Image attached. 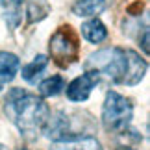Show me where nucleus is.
I'll return each instance as SVG.
<instances>
[{
    "label": "nucleus",
    "instance_id": "15",
    "mask_svg": "<svg viewBox=\"0 0 150 150\" xmlns=\"http://www.w3.org/2000/svg\"><path fill=\"white\" fill-rule=\"evenodd\" d=\"M115 150H135V148H130V146H119V148H115Z\"/></svg>",
    "mask_w": 150,
    "mask_h": 150
},
{
    "label": "nucleus",
    "instance_id": "9",
    "mask_svg": "<svg viewBox=\"0 0 150 150\" xmlns=\"http://www.w3.org/2000/svg\"><path fill=\"white\" fill-rule=\"evenodd\" d=\"M82 35L87 39L89 43L98 45L102 41H106L108 30H106V26H104V22L100 19H89L87 22L82 24Z\"/></svg>",
    "mask_w": 150,
    "mask_h": 150
},
{
    "label": "nucleus",
    "instance_id": "7",
    "mask_svg": "<svg viewBox=\"0 0 150 150\" xmlns=\"http://www.w3.org/2000/svg\"><path fill=\"white\" fill-rule=\"evenodd\" d=\"M21 61L19 57L11 52H0V87L8 85L11 80L15 78V74L19 72Z\"/></svg>",
    "mask_w": 150,
    "mask_h": 150
},
{
    "label": "nucleus",
    "instance_id": "4",
    "mask_svg": "<svg viewBox=\"0 0 150 150\" xmlns=\"http://www.w3.org/2000/svg\"><path fill=\"white\" fill-rule=\"evenodd\" d=\"M50 56L59 67H69L78 59V37L72 32L71 26H61L59 30H56V33L50 37L48 45Z\"/></svg>",
    "mask_w": 150,
    "mask_h": 150
},
{
    "label": "nucleus",
    "instance_id": "13",
    "mask_svg": "<svg viewBox=\"0 0 150 150\" xmlns=\"http://www.w3.org/2000/svg\"><path fill=\"white\" fill-rule=\"evenodd\" d=\"M63 89H65V80L61 76H57V74L43 80L39 83V93H41V96H47V98L48 96H57Z\"/></svg>",
    "mask_w": 150,
    "mask_h": 150
},
{
    "label": "nucleus",
    "instance_id": "3",
    "mask_svg": "<svg viewBox=\"0 0 150 150\" xmlns=\"http://www.w3.org/2000/svg\"><path fill=\"white\" fill-rule=\"evenodd\" d=\"M134 108L132 102L117 91H109L102 104V124L108 132L122 134L132 122Z\"/></svg>",
    "mask_w": 150,
    "mask_h": 150
},
{
    "label": "nucleus",
    "instance_id": "8",
    "mask_svg": "<svg viewBox=\"0 0 150 150\" xmlns=\"http://www.w3.org/2000/svg\"><path fill=\"white\" fill-rule=\"evenodd\" d=\"M109 0H76L72 6V13L78 17H95L108 8Z\"/></svg>",
    "mask_w": 150,
    "mask_h": 150
},
{
    "label": "nucleus",
    "instance_id": "14",
    "mask_svg": "<svg viewBox=\"0 0 150 150\" xmlns=\"http://www.w3.org/2000/svg\"><path fill=\"white\" fill-rule=\"evenodd\" d=\"M143 50H145V54H148V30L145 28V30H143Z\"/></svg>",
    "mask_w": 150,
    "mask_h": 150
},
{
    "label": "nucleus",
    "instance_id": "1",
    "mask_svg": "<svg viewBox=\"0 0 150 150\" xmlns=\"http://www.w3.org/2000/svg\"><path fill=\"white\" fill-rule=\"evenodd\" d=\"M146 61L130 48H104L89 56L85 61V71H95L100 76H106L113 83L135 85L146 74Z\"/></svg>",
    "mask_w": 150,
    "mask_h": 150
},
{
    "label": "nucleus",
    "instance_id": "10",
    "mask_svg": "<svg viewBox=\"0 0 150 150\" xmlns=\"http://www.w3.org/2000/svg\"><path fill=\"white\" fill-rule=\"evenodd\" d=\"M47 65H48V57L47 56H43V54L35 56L28 65L22 67V78H24L28 83H35L37 78H39V74L47 69Z\"/></svg>",
    "mask_w": 150,
    "mask_h": 150
},
{
    "label": "nucleus",
    "instance_id": "11",
    "mask_svg": "<svg viewBox=\"0 0 150 150\" xmlns=\"http://www.w3.org/2000/svg\"><path fill=\"white\" fill-rule=\"evenodd\" d=\"M22 2L24 0H0V6L4 8V19L11 28H15L21 22Z\"/></svg>",
    "mask_w": 150,
    "mask_h": 150
},
{
    "label": "nucleus",
    "instance_id": "16",
    "mask_svg": "<svg viewBox=\"0 0 150 150\" xmlns=\"http://www.w3.org/2000/svg\"><path fill=\"white\" fill-rule=\"evenodd\" d=\"M0 150H8V146H6V145H2V143H0Z\"/></svg>",
    "mask_w": 150,
    "mask_h": 150
},
{
    "label": "nucleus",
    "instance_id": "12",
    "mask_svg": "<svg viewBox=\"0 0 150 150\" xmlns=\"http://www.w3.org/2000/svg\"><path fill=\"white\" fill-rule=\"evenodd\" d=\"M48 11H50L48 0H28V9H26L28 22L43 21L45 17L48 15Z\"/></svg>",
    "mask_w": 150,
    "mask_h": 150
},
{
    "label": "nucleus",
    "instance_id": "2",
    "mask_svg": "<svg viewBox=\"0 0 150 150\" xmlns=\"http://www.w3.org/2000/svg\"><path fill=\"white\" fill-rule=\"evenodd\" d=\"M4 111L8 119L17 126L21 135H24L28 141L35 139L47 128L50 119V109L45 100L19 87L8 93L4 102Z\"/></svg>",
    "mask_w": 150,
    "mask_h": 150
},
{
    "label": "nucleus",
    "instance_id": "5",
    "mask_svg": "<svg viewBox=\"0 0 150 150\" xmlns=\"http://www.w3.org/2000/svg\"><path fill=\"white\" fill-rule=\"evenodd\" d=\"M100 82V74L95 71H85V74L74 78L67 85V98L71 102H85L89 98L91 91Z\"/></svg>",
    "mask_w": 150,
    "mask_h": 150
},
{
    "label": "nucleus",
    "instance_id": "6",
    "mask_svg": "<svg viewBox=\"0 0 150 150\" xmlns=\"http://www.w3.org/2000/svg\"><path fill=\"white\" fill-rule=\"evenodd\" d=\"M50 150H102V145L98 139L91 135H72L69 139H61L56 141L50 146Z\"/></svg>",
    "mask_w": 150,
    "mask_h": 150
}]
</instances>
